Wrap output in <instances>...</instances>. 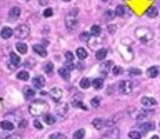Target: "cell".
I'll return each instance as SVG.
<instances>
[{
  "label": "cell",
  "instance_id": "51",
  "mask_svg": "<svg viewBox=\"0 0 160 139\" xmlns=\"http://www.w3.org/2000/svg\"><path fill=\"white\" fill-rule=\"evenodd\" d=\"M101 1H103V2H106L108 1V0H101Z\"/></svg>",
  "mask_w": 160,
  "mask_h": 139
},
{
  "label": "cell",
  "instance_id": "38",
  "mask_svg": "<svg viewBox=\"0 0 160 139\" xmlns=\"http://www.w3.org/2000/svg\"><path fill=\"white\" fill-rule=\"evenodd\" d=\"M53 68H54V65L51 62H48V63L45 66L44 71L46 73H50L52 72Z\"/></svg>",
  "mask_w": 160,
  "mask_h": 139
},
{
  "label": "cell",
  "instance_id": "5",
  "mask_svg": "<svg viewBox=\"0 0 160 139\" xmlns=\"http://www.w3.org/2000/svg\"><path fill=\"white\" fill-rule=\"evenodd\" d=\"M133 90V83L129 80L121 81L119 84V90L120 93L124 95H128Z\"/></svg>",
  "mask_w": 160,
  "mask_h": 139
},
{
  "label": "cell",
  "instance_id": "37",
  "mask_svg": "<svg viewBox=\"0 0 160 139\" xmlns=\"http://www.w3.org/2000/svg\"><path fill=\"white\" fill-rule=\"evenodd\" d=\"M73 105L74 107H79V108H81L83 110H86L87 108L84 105V104H83V102L80 100H76L75 99L74 100V102H73Z\"/></svg>",
  "mask_w": 160,
  "mask_h": 139
},
{
  "label": "cell",
  "instance_id": "30",
  "mask_svg": "<svg viewBox=\"0 0 160 139\" xmlns=\"http://www.w3.org/2000/svg\"><path fill=\"white\" fill-rule=\"evenodd\" d=\"M101 32V28L98 25H93L91 28V34L93 37H98L100 35Z\"/></svg>",
  "mask_w": 160,
  "mask_h": 139
},
{
  "label": "cell",
  "instance_id": "20",
  "mask_svg": "<svg viewBox=\"0 0 160 139\" xmlns=\"http://www.w3.org/2000/svg\"><path fill=\"white\" fill-rule=\"evenodd\" d=\"M93 127L97 130H101L104 126H105V122L101 119H95L92 122Z\"/></svg>",
  "mask_w": 160,
  "mask_h": 139
},
{
  "label": "cell",
  "instance_id": "4",
  "mask_svg": "<svg viewBox=\"0 0 160 139\" xmlns=\"http://www.w3.org/2000/svg\"><path fill=\"white\" fill-rule=\"evenodd\" d=\"M65 23L67 28L69 30H74L78 26V21L76 18V14L74 12H71L66 15L65 18Z\"/></svg>",
  "mask_w": 160,
  "mask_h": 139
},
{
  "label": "cell",
  "instance_id": "12",
  "mask_svg": "<svg viewBox=\"0 0 160 139\" xmlns=\"http://www.w3.org/2000/svg\"><path fill=\"white\" fill-rule=\"evenodd\" d=\"M70 70H69L68 69H67L65 67H63V68H60L58 71V73L60 75V76L62 78H63L65 80H69V78H70Z\"/></svg>",
  "mask_w": 160,
  "mask_h": 139
},
{
  "label": "cell",
  "instance_id": "28",
  "mask_svg": "<svg viewBox=\"0 0 160 139\" xmlns=\"http://www.w3.org/2000/svg\"><path fill=\"white\" fill-rule=\"evenodd\" d=\"M16 77L18 79L23 81H27L29 79L30 75L29 73L26 71H21L19 73H18Z\"/></svg>",
  "mask_w": 160,
  "mask_h": 139
},
{
  "label": "cell",
  "instance_id": "45",
  "mask_svg": "<svg viewBox=\"0 0 160 139\" xmlns=\"http://www.w3.org/2000/svg\"><path fill=\"white\" fill-rule=\"evenodd\" d=\"M105 15L108 17V18L110 20L111 19H113L115 16V14L112 11H111V10H109V11H107L105 13Z\"/></svg>",
  "mask_w": 160,
  "mask_h": 139
},
{
  "label": "cell",
  "instance_id": "31",
  "mask_svg": "<svg viewBox=\"0 0 160 139\" xmlns=\"http://www.w3.org/2000/svg\"><path fill=\"white\" fill-rule=\"evenodd\" d=\"M67 105L65 103H63L61 104V105L57 106V112L58 114L60 115H63L66 114V111H67Z\"/></svg>",
  "mask_w": 160,
  "mask_h": 139
},
{
  "label": "cell",
  "instance_id": "6",
  "mask_svg": "<svg viewBox=\"0 0 160 139\" xmlns=\"http://www.w3.org/2000/svg\"><path fill=\"white\" fill-rule=\"evenodd\" d=\"M120 135V132L118 128H114L107 131L101 137V139H118Z\"/></svg>",
  "mask_w": 160,
  "mask_h": 139
},
{
  "label": "cell",
  "instance_id": "35",
  "mask_svg": "<svg viewBox=\"0 0 160 139\" xmlns=\"http://www.w3.org/2000/svg\"><path fill=\"white\" fill-rule=\"evenodd\" d=\"M128 137L131 139H141V134L138 131H132L128 134Z\"/></svg>",
  "mask_w": 160,
  "mask_h": 139
},
{
  "label": "cell",
  "instance_id": "27",
  "mask_svg": "<svg viewBox=\"0 0 160 139\" xmlns=\"http://www.w3.org/2000/svg\"><path fill=\"white\" fill-rule=\"evenodd\" d=\"M85 135V130L83 129L76 130L73 134V139H83Z\"/></svg>",
  "mask_w": 160,
  "mask_h": 139
},
{
  "label": "cell",
  "instance_id": "18",
  "mask_svg": "<svg viewBox=\"0 0 160 139\" xmlns=\"http://www.w3.org/2000/svg\"><path fill=\"white\" fill-rule=\"evenodd\" d=\"M43 120L44 122L47 125H49V126H51V125H53L56 122L55 117L53 115L50 114H45L43 117Z\"/></svg>",
  "mask_w": 160,
  "mask_h": 139
},
{
  "label": "cell",
  "instance_id": "1",
  "mask_svg": "<svg viewBox=\"0 0 160 139\" xmlns=\"http://www.w3.org/2000/svg\"><path fill=\"white\" fill-rule=\"evenodd\" d=\"M50 107L48 104L42 100L33 102L29 107V112L34 117H38L46 114Z\"/></svg>",
  "mask_w": 160,
  "mask_h": 139
},
{
  "label": "cell",
  "instance_id": "46",
  "mask_svg": "<svg viewBox=\"0 0 160 139\" xmlns=\"http://www.w3.org/2000/svg\"><path fill=\"white\" fill-rule=\"evenodd\" d=\"M34 126L35 128L38 129H42L43 128L42 124L40 123V122H39L38 120H36L34 121Z\"/></svg>",
  "mask_w": 160,
  "mask_h": 139
},
{
  "label": "cell",
  "instance_id": "54",
  "mask_svg": "<svg viewBox=\"0 0 160 139\" xmlns=\"http://www.w3.org/2000/svg\"><path fill=\"white\" fill-rule=\"evenodd\" d=\"M159 28H160V26H159Z\"/></svg>",
  "mask_w": 160,
  "mask_h": 139
},
{
  "label": "cell",
  "instance_id": "16",
  "mask_svg": "<svg viewBox=\"0 0 160 139\" xmlns=\"http://www.w3.org/2000/svg\"><path fill=\"white\" fill-rule=\"evenodd\" d=\"M23 92L25 96L26 97V98H30V97L33 96L36 94V92L34 91L33 88L28 86H26L23 88Z\"/></svg>",
  "mask_w": 160,
  "mask_h": 139
},
{
  "label": "cell",
  "instance_id": "26",
  "mask_svg": "<svg viewBox=\"0 0 160 139\" xmlns=\"http://www.w3.org/2000/svg\"><path fill=\"white\" fill-rule=\"evenodd\" d=\"M118 121V117L117 115H114L112 117L109 118L105 122V126L107 127L113 126L115 123Z\"/></svg>",
  "mask_w": 160,
  "mask_h": 139
},
{
  "label": "cell",
  "instance_id": "33",
  "mask_svg": "<svg viewBox=\"0 0 160 139\" xmlns=\"http://www.w3.org/2000/svg\"><path fill=\"white\" fill-rule=\"evenodd\" d=\"M115 14L118 16H123L125 14V9L122 5H118L115 10Z\"/></svg>",
  "mask_w": 160,
  "mask_h": 139
},
{
  "label": "cell",
  "instance_id": "53",
  "mask_svg": "<svg viewBox=\"0 0 160 139\" xmlns=\"http://www.w3.org/2000/svg\"><path fill=\"white\" fill-rule=\"evenodd\" d=\"M159 127H160V122H159Z\"/></svg>",
  "mask_w": 160,
  "mask_h": 139
},
{
  "label": "cell",
  "instance_id": "17",
  "mask_svg": "<svg viewBox=\"0 0 160 139\" xmlns=\"http://www.w3.org/2000/svg\"><path fill=\"white\" fill-rule=\"evenodd\" d=\"M96 58L98 60H103L107 56V51L105 48H101L96 52Z\"/></svg>",
  "mask_w": 160,
  "mask_h": 139
},
{
  "label": "cell",
  "instance_id": "49",
  "mask_svg": "<svg viewBox=\"0 0 160 139\" xmlns=\"http://www.w3.org/2000/svg\"><path fill=\"white\" fill-rule=\"evenodd\" d=\"M150 139H159V137L158 135H154V136H153Z\"/></svg>",
  "mask_w": 160,
  "mask_h": 139
},
{
  "label": "cell",
  "instance_id": "41",
  "mask_svg": "<svg viewBox=\"0 0 160 139\" xmlns=\"http://www.w3.org/2000/svg\"><path fill=\"white\" fill-rule=\"evenodd\" d=\"M53 15V11L51 8H46L44 11H43V15L45 17L49 18L51 16Z\"/></svg>",
  "mask_w": 160,
  "mask_h": 139
},
{
  "label": "cell",
  "instance_id": "23",
  "mask_svg": "<svg viewBox=\"0 0 160 139\" xmlns=\"http://www.w3.org/2000/svg\"><path fill=\"white\" fill-rule=\"evenodd\" d=\"M0 126H1V129L4 130L11 131L14 129L13 124L11 122L7 121V120H4V121L1 122V124H0Z\"/></svg>",
  "mask_w": 160,
  "mask_h": 139
},
{
  "label": "cell",
  "instance_id": "44",
  "mask_svg": "<svg viewBox=\"0 0 160 139\" xmlns=\"http://www.w3.org/2000/svg\"><path fill=\"white\" fill-rule=\"evenodd\" d=\"M89 34L88 32H84L81 33V36H80V38L81 39L82 41H86L88 40H89Z\"/></svg>",
  "mask_w": 160,
  "mask_h": 139
},
{
  "label": "cell",
  "instance_id": "25",
  "mask_svg": "<svg viewBox=\"0 0 160 139\" xmlns=\"http://www.w3.org/2000/svg\"><path fill=\"white\" fill-rule=\"evenodd\" d=\"M93 87L97 90L101 89L103 87L104 85V81L102 78H96L92 82Z\"/></svg>",
  "mask_w": 160,
  "mask_h": 139
},
{
  "label": "cell",
  "instance_id": "3",
  "mask_svg": "<svg viewBox=\"0 0 160 139\" xmlns=\"http://www.w3.org/2000/svg\"><path fill=\"white\" fill-rule=\"evenodd\" d=\"M30 28L26 25H20L18 26L14 31L16 38L20 40H25L29 36Z\"/></svg>",
  "mask_w": 160,
  "mask_h": 139
},
{
  "label": "cell",
  "instance_id": "21",
  "mask_svg": "<svg viewBox=\"0 0 160 139\" xmlns=\"http://www.w3.org/2000/svg\"><path fill=\"white\" fill-rule=\"evenodd\" d=\"M16 48L18 52L21 54H25L28 51V46L26 44L22 42L17 43L16 45Z\"/></svg>",
  "mask_w": 160,
  "mask_h": 139
},
{
  "label": "cell",
  "instance_id": "40",
  "mask_svg": "<svg viewBox=\"0 0 160 139\" xmlns=\"http://www.w3.org/2000/svg\"><path fill=\"white\" fill-rule=\"evenodd\" d=\"M91 104L93 107L94 108H97L100 106V99L98 98V96H96L95 98H93L92 101H91Z\"/></svg>",
  "mask_w": 160,
  "mask_h": 139
},
{
  "label": "cell",
  "instance_id": "39",
  "mask_svg": "<svg viewBox=\"0 0 160 139\" xmlns=\"http://www.w3.org/2000/svg\"><path fill=\"white\" fill-rule=\"evenodd\" d=\"M113 73L115 75H121L123 73V69L120 66H115L113 69Z\"/></svg>",
  "mask_w": 160,
  "mask_h": 139
},
{
  "label": "cell",
  "instance_id": "22",
  "mask_svg": "<svg viewBox=\"0 0 160 139\" xmlns=\"http://www.w3.org/2000/svg\"><path fill=\"white\" fill-rule=\"evenodd\" d=\"M10 61H11V63L13 65L17 66L20 63L21 58L17 54H16L14 52H11L10 53Z\"/></svg>",
  "mask_w": 160,
  "mask_h": 139
},
{
  "label": "cell",
  "instance_id": "29",
  "mask_svg": "<svg viewBox=\"0 0 160 139\" xmlns=\"http://www.w3.org/2000/svg\"><path fill=\"white\" fill-rule=\"evenodd\" d=\"M80 86L83 89H87L91 86V81L88 78H83L80 82Z\"/></svg>",
  "mask_w": 160,
  "mask_h": 139
},
{
  "label": "cell",
  "instance_id": "8",
  "mask_svg": "<svg viewBox=\"0 0 160 139\" xmlns=\"http://www.w3.org/2000/svg\"><path fill=\"white\" fill-rule=\"evenodd\" d=\"M50 96L54 101L58 102L63 96L62 90L57 87L52 88L50 92Z\"/></svg>",
  "mask_w": 160,
  "mask_h": 139
},
{
  "label": "cell",
  "instance_id": "42",
  "mask_svg": "<svg viewBox=\"0 0 160 139\" xmlns=\"http://www.w3.org/2000/svg\"><path fill=\"white\" fill-rule=\"evenodd\" d=\"M64 65H65V67L67 69H68L69 70H73L74 68V65L73 64L72 61H66L64 64Z\"/></svg>",
  "mask_w": 160,
  "mask_h": 139
},
{
  "label": "cell",
  "instance_id": "34",
  "mask_svg": "<svg viewBox=\"0 0 160 139\" xmlns=\"http://www.w3.org/2000/svg\"><path fill=\"white\" fill-rule=\"evenodd\" d=\"M65 134L60 132H55L49 136V139H66Z\"/></svg>",
  "mask_w": 160,
  "mask_h": 139
},
{
  "label": "cell",
  "instance_id": "43",
  "mask_svg": "<svg viewBox=\"0 0 160 139\" xmlns=\"http://www.w3.org/2000/svg\"><path fill=\"white\" fill-rule=\"evenodd\" d=\"M65 58H66L67 61H73V60L74 58L73 54L71 52H67L65 53Z\"/></svg>",
  "mask_w": 160,
  "mask_h": 139
},
{
  "label": "cell",
  "instance_id": "19",
  "mask_svg": "<svg viewBox=\"0 0 160 139\" xmlns=\"http://www.w3.org/2000/svg\"><path fill=\"white\" fill-rule=\"evenodd\" d=\"M76 55L80 60H84L88 57V52L84 48L80 47L76 50Z\"/></svg>",
  "mask_w": 160,
  "mask_h": 139
},
{
  "label": "cell",
  "instance_id": "52",
  "mask_svg": "<svg viewBox=\"0 0 160 139\" xmlns=\"http://www.w3.org/2000/svg\"><path fill=\"white\" fill-rule=\"evenodd\" d=\"M26 1H30V0H26Z\"/></svg>",
  "mask_w": 160,
  "mask_h": 139
},
{
  "label": "cell",
  "instance_id": "11",
  "mask_svg": "<svg viewBox=\"0 0 160 139\" xmlns=\"http://www.w3.org/2000/svg\"><path fill=\"white\" fill-rule=\"evenodd\" d=\"M140 129L143 133L146 134L150 131L154 130L155 129V125L153 122H145L140 126Z\"/></svg>",
  "mask_w": 160,
  "mask_h": 139
},
{
  "label": "cell",
  "instance_id": "47",
  "mask_svg": "<svg viewBox=\"0 0 160 139\" xmlns=\"http://www.w3.org/2000/svg\"><path fill=\"white\" fill-rule=\"evenodd\" d=\"M38 1L41 6H45L49 3L50 0H38Z\"/></svg>",
  "mask_w": 160,
  "mask_h": 139
},
{
  "label": "cell",
  "instance_id": "10",
  "mask_svg": "<svg viewBox=\"0 0 160 139\" xmlns=\"http://www.w3.org/2000/svg\"><path fill=\"white\" fill-rule=\"evenodd\" d=\"M141 103L144 106L150 107L153 105H156L158 104L157 101L152 97H148V96H144L141 99Z\"/></svg>",
  "mask_w": 160,
  "mask_h": 139
},
{
  "label": "cell",
  "instance_id": "48",
  "mask_svg": "<svg viewBox=\"0 0 160 139\" xmlns=\"http://www.w3.org/2000/svg\"><path fill=\"white\" fill-rule=\"evenodd\" d=\"M4 139H22V137L19 135H9Z\"/></svg>",
  "mask_w": 160,
  "mask_h": 139
},
{
  "label": "cell",
  "instance_id": "14",
  "mask_svg": "<svg viewBox=\"0 0 160 139\" xmlns=\"http://www.w3.org/2000/svg\"><path fill=\"white\" fill-rule=\"evenodd\" d=\"M159 73L158 68L156 67H151L147 71V75L150 78H155Z\"/></svg>",
  "mask_w": 160,
  "mask_h": 139
},
{
  "label": "cell",
  "instance_id": "36",
  "mask_svg": "<svg viewBox=\"0 0 160 139\" xmlns=\"http://www.w3.org/2000/svg\"><path fill=\"white\" fill-rule=\"evenodd\" d=\"M141 71L140 69L135 68H131L129 70V75L131 76H135L137 75H140L141 74Z\"/></svg>",
  "mask_w": 160,
  "mask_h": 139
},
{
  "label": "cell",
  "instance_id": "50",
  "mask_svg": "<svg viewBox=\"0 0 160 139\" xmlns=\"http://www.w3.org/2000/svg\"><path fill=\"white\" fill-rule=\"evenodd\" d=\"M62 1H63L65 2H69V1H70L71 0H62Z\"/></svg>",
  "mask_w": 160,
  "mask_h": 139
},
{
  "label": "cell",
  "instance_id": "15",
  "mask_svg": "<svg viewBox=\"0 0 160 139\" xmlns=\"http://www.w3.org/2000/svg\"><path fill=\"white\" fill-rule=\"evenodd\" d=\"M146 15L151 18H155L158 16V10L156 7L151 6L146 11Z\"/></svg>",
  "mask_w": 160,
  "mask_h": 139
},
{
  "label": "cell",
  "instance_id": "7",
  "mask_svg": "<svg viewBox=\"0 0 160 139\" xmlns=\"http://www.w3.org/2000/svg\"><path fill=\"white\" fill-rule=\"evenodd\" d=\"M32 83L34 87L38 89H41L45 87L46 80L43 76L38 75L33 78Z\"/></svg>",
  "mask_w": 160,
  "mask_h": 139
},
{
  "label": "cell",
  "instance_id": "13",
  "mask_svg": "<svg viewBox=\"0 0 160 139\" xmlns=\"http://www.w3.org/2000/svg\"><path fill=\"white\" fill-rule=\"evenodd\" d=\"M14 33L13 30L10 27L5 26L3 28L1 31V36L4 39H8L10 38Z\"/></svg>",
  "mask_w": 160,
  "mask_h": 139
},
{
  "label": "cell",
  "instance_id": "32",
  "mask_svg": "<svg viewBox=\"0 0 160 139\" xmlns=\"http://www.w3.org/2000/svg\"><path fill=\"white\" fill-rule=\"evenodd\" d=\"M111 67V62L109 61L103 62L101 64V72L103 73H108L109 70V69Z\"/></svg>",
  "mask_w": 160,
  "mask_h": 139
},
{
  "label": "cell",
  "instance_id": "2",
  "mask_svg": "<svg viewBox=\"0 0 160 139\" xmlns=\"http://www.w3.org/2000/svg\"><path fill=\"white\" fill-rule=\"evenodd\" d=\"M135 34L137 38L143 43H147L153 38V33L147 27L137 28L135 31Z\"/></svg>",
  "mask_w": 160,
  "mask_h": 139
},
{
  "label": "cell",
  "instance_id": "9",
  "mask_svg": "<svg viewBox=\"0 0 160 139\" xmlns=\"http://www.w3.org/2000/svg\"><path fill=\"white\" fill-rule=\"evenodd\" d=\"M33 49L34 52H36L41 57H46L47 56V51L46 50L44 46H43L42 45H39V44L34 45L33 46Z\"/></svg>",
  "mask_w": 160,
  "mask_h": 139
},
{
  "label": "cell",
  "instance_id": "24",
  "mask_svg": "<svg viewBox=\"0 0 160 139\" xmlns=\"http://www.w3.org/2000/svg\"><path fill=\"white\" fill-rule=\"evenodd\" d=\"M9 15L11 18H16L19 17L21 15V10L18 7H13V8L10 10Z\"/></svg>",
  "mask_w": 160,
  "mask_h": 139
}]
</instances>
